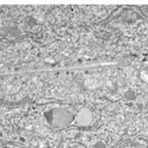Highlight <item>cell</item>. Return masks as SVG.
Returning <instances> with one entry per match:
<instances>
[{
	"label": "cell",
	"mask_w": 148,
	"mask_h": 148,
	"mask_svg": "<svg viewBox=\"0 0 148 148\" xmlns=\"http://www.w3.org/2000/svg\"><path fill=\"white\" fill-rule=\"evenodd\" d=\"M124 98L128 100V101H132L136 98V94H135V92H134L133 90L132 89H129L127 90L126 92H125V94H124Z\"/></svg>",
	"instance_id": "cell-1"
},
{
	"label": "cell",
	"mask_w": 148,
	"mask_h": 148,
	"mask_svg": "<svg viewBox=\"0 0 148 148\" xmlns=\"http://www.w3.org/2000/svg\"><path fill=\"white\" fill-rule=\"evenodd\" d=\"M9 34H10L12 37H15L16 38V37H18L21 34V32L18 28L13 27V28H10V30H9Z\"/></svg>",
	"instance_id": "cell-2"
},
{
	"label": "cell",
	"mask_w": 148,
	"mask_h": 148,
	"mask_svg": "<svg viewBox=\"0 0 148 148\" xmlns=\"http://www.w3.org/2000/svg\"><path fill=\"white\" fill-rule=\"evenodd\" d=\"M95 148H106V145H105V143H102V142H97L95 146Z\"/></svg>",
	"instance_id": "cell-3"
},
{
	"label": "cell",
	"mask_w": 148,
	"mask_h": 148,
	"mask_svg": "<svg viewBox=\"0 0 148 148\" xmlns=\"http://www.w3.org/2000/svg\"><path fill=\"white\" fill-rule=\"evenodd\" d=\"M119 65L120 67H126L127 65H129V62L126 61L125 59H122V60H120V61L119 62Z\"/></svg>",
	"instance_id": "cell-4"
},
{
	"label": "cell",
	"mask_w": 148,
	"mask_h": 148,
	"mask_svg": "<svg viewBox=\"0 0 148 148\" xmlns=\"http://www.w3.org/2000/svg\"><path fill=\"white\" fill-rule=\"evenodd\" d=\"M28 24H29L30 26L35 25V21H34V20H32V18H31V20L28 21Z\"/></svg>",
	"instance_id": "cell-5"
},
{
	"label": "cell",
	"mask_w": 148,
	"mask_h": 148,
	"mask_svg": "<svg viewBox=\"0 0 148 148\" xmlns=\"http://www.w3.org/2000/svg\"><path fill=\"white\" fill-rule=\"evenodd\" d=\"M145 9H146V12H148V8H146Z\"/></svg>",
	"instance_id": "cell-6"
}]
</instances>
